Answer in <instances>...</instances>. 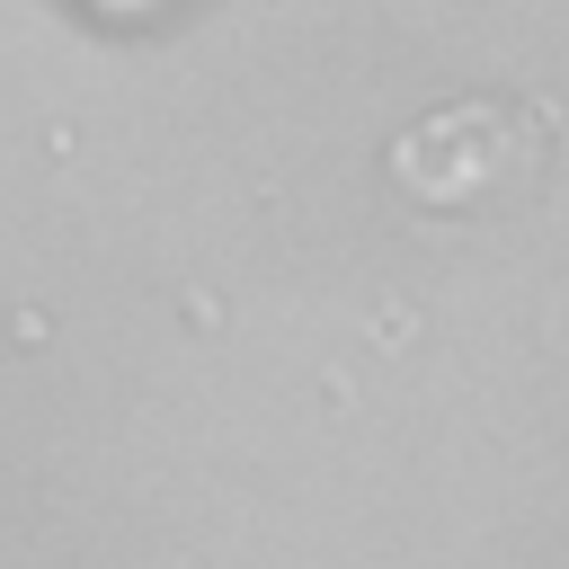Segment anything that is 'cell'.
<instances>
[{"label": "cell", "instance_id": "6da1fadb", "mask_svg": "<svg viewBox=\"0 0 569 569\" xmlns=\"http://www.w3.org/2000/svg\"><path fill=\"white\" fill-rule=\"evenodd\" d=\"M98 9H142V0H98Z\"/></svg>", "mask_w": 569, "mask_h": 569}]
</instances>
